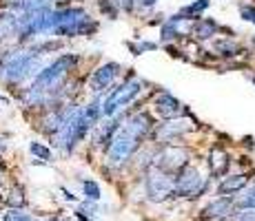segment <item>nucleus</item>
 I'll return each mask as SVG.
<instances>
[{"instance_id": "obj_25", "label": "nucleus", "mask_w": 255, "mask_h": 221, "mask_svg": "<svg viewBox=\"0 0 255 221\" xmlns=\"http://www.w3.org/2000/svg\"><path fill=\"white\" fill-rule=\"evenodd\" d=\"M118 9H125V11H131L135 7V0H114Z\"/></svg>"}, {"instance_id": "obj_19", "label": "nucleus", "mask_w": 255, "mask_h": 221, "mask_svg": "<svg viewBox=\"0 0 255 221\" xmlns=\"http://www.w3.org/2000/svg\"><path fill=\"white\" fill-rule=\"evenodd\" d=\"M82 195H85V199H89V201H100L102 190L93 179H85L82 181Z\"/></svg>"}, {"instance_id": "obj_26", "label": "nucleus", "mask_w": 255, "mask_h": 221, "mask_svg": "<svg viewBox=\"0 0 255 221\" xmlns=\"http://www.w3.org/2000/svg\"><path fill=\"white\" fill-rule=\"evenodd\" d=\"M155 2H158V0H135V4H138L140 9H151Z\"/></svg>"}, {"instance_id": "obj_28", "label": "nucleus", "mask_w": 255, "mask_h": 221, "mask_svg": "<svg viewBox=\"0 0 255 221\" xmlns=\"http://www.w3.org/2000/svg\"><path fill=\"white\" fill-rule=\"evenodd\" d=\"M76 219H78V221H93L91 217H87V215L82 213V210H76Z\"/></svg>"}, {"instance_id": "obj_22", "label": "nucleus", "mask_w": 255, "mask_h": 221, "mask_svg": "<svg viewBox=\"0 0 255 221\" xmlns=\"http://www.w3.org/2000/svg\"><path fill=\"white\" fill-rule=\"evenodd\" d=\"M240 16H242V20L255 24V4L242 2V4H240Z\"/></svg>"}, {"instance_id": "obj_23", "label": "nucleus", "mask_w": 255, "mask_h": 221, "mask_svg": "<svg viewBox=\"0 0 255 221\" xmlns=\"http://www.w3.org/2000/svg\"><path fill=\"white\" fill-rule=\"evenodd\" d=\"M155 47H158L155 42H140V44H131L129 42V49L133 51V56H142L144 51H153Z\"/></svg>"}, {"instance_id": "obj_14", "label": "nucleus", "mask_w": 255, "mask_h": 221, "mask_svg": "<svg viewBox=\"0 0 255 221\" xmlns=\"http://www.w3.org/2000/svg\"><path fill=\"white\" fill-rule=\"evenodd\" d=\"M213 51L222 58H235L240 51H242V47H240L235 40H231V38H222V40L213 42Z\"/></svg>"}, {"instance_id": "obj_13", "label": "nucleus", "mask_w": 255, "mask_h": 221, "mask_svg": "<svg viewBox=\"0 0 255 221\" xmlns=\"http://www.w3.org/2000/svg\"><path fill=\"white\" fill-rule=\"evenodd\" d=\"M218 31H220V24L213 18H198L191 24V36L195 40H211L213 36H218Z\"/></svg>"}, {"instance_id": "obj_20", "label": "nucleus", "mask_w": 255, "mask_h": 221, "mask_svg": "<svg viewBox=\"0 0 255 221\" xmlns=\"http://www.w3.org/2000/svg\"><path fill=\"white\" fill-rule=\"evenodd\" d=\"M0 221H36V217H33L31 213H27V210H22V208H9L7 213L2 215Z\"/></svg>"}, {"instance_id": "obj_17", "label": "nucleus", "mask_w": 255, "mask_h": 221, "mask_svg": "<svg viewBox=\"0 0 255 221\" xmlns=\"http://www.w3.org/2000/svg\"><path fill=\"white\" fill-rule=\"evenodd\" d=\"M4 201L9 204V208H22V206L27 204V197H24V188H22V186H13V188L9 190V195L4 197Z\"/></svg>"}, {"instance_id": "obj_5", "label": "nucleus", "mask_w": 255, "mask_h": 221, "mask_svg": "<svg viewBox=\"0 0 255 221\" xmlns=\"http://www.w3.org/2000/svg\"><path fill=\"white\" fill-rule=\"evenodd\" d=\"M142 86H144V82L140 80V77H127L125 82H120L114 91L109 93V97L105 100V104H102V113H105V117H114L120 109H125L129 102H133L135 97L142 93Z\"/></svg>"}, {"instance_id": "obj_4", "label": "nucleus", "mask_w": 255, "mask_h": 221, "mask_svg": "<svg viewBox=\"0 0 255 221\" xmlns=\"http://www.w3.org/2000/svg\"><path fill=\"white\" fill-rule=\"evenodd\" d=\"M186 166H191V150L178 144H166V146H160L153 153V166L151 168H158L166 175L175 177Z\"/></svg>"}, {"instance_id": "obj_12", "label": "nucleus", "mask_w": 255, "mask_h": 221, "mask_svg": "<svg viewBox=\"0 0 255 221\" xmlns=\"http://www.w3.org/2000/svg\"><path fill=\"white\" fill-rule=\"evenodd\" d=\"M207 164H209L211 177H218V179H222V177L229 175V168H231V157H229V153L222 148V146H213V148L209 150Z\"/></svg>"}, {"instance_id": "obj_3", "label": "nucleus", "mask_w": 255, "mask_h": 221, "mask_svg": "<svg viewBox=\"0 0 255 221\" xmlns=\"http://www.w3.org/2000/svg\"><path fill=\"white\" fill-rule=\"evenodd\" d=\"M78 65V56H71V53H65V56L56 58L49 67H45L42 71L36 73V80H33V86L42 88V91H56V86L62 84L65 75L71 71L73 67Z\"/></svg>"}, {"instance_id": "obj_21", "label": "nucleus", "mask_w": 255, "mask_h": 221, "mask_svg": "<svg viewBox=\"0 0 255 221\" xmlns=\"http://www.w3.org/2000/svg\"><path fill=\"white\" fill-rule=\"evenodd\" d=\"M98 7H100V11L105 13V16L109 18V20H114V18H118V11H120V9L116 7L114 0H100V2H98Z\"/></svg>"}, {"instance_id": "obj_15", "label": "nucleus", "mask_w": 255, "mask_h": 221, "mask_svg": "<svg viewBox=\"0 0 255 221\" xmlns=\"http://www.w3.org/2000/svg\"><path fill=\"white\" fill-rule=\"evenodd\" d=\"M235 199V206H238V210H255V181L253 184H249L247 188L242 190V193L238 195Z\"/></svg>"}, {"instance_id": "obj_31", "label": "nucleus", "mask_w": 255, "mask_h": 221, "mask_svg": "<svg viewBox=\"0 0 255 221\" xmlns=\"http://www.w3.org/2000/svg\"><path fill=\"white\" fill-rule=\"evenodd\" d=\"M253 82H255V75H253Z\"/></svg>"}, {"instance_id": "obj_18", "label": "nucleus", "mask_w": 255, "mask_h": 221, "mask_svg": "<svg viewBox=\"0 0 255 221\" xmlns=\"http://www.w3.org/2000/svg\"><path fill=\"white\" fill-rule=\"evenodd\" d=\"M29 153H31L33 157H38V159H40V164H42V161H45V164L53 161L51 148H47V146L40 144V142H31V144H29Z\"/></svg>"}, {"instance_id": "obj_27", "label": "nucleus", "mask_w": 255, "mask_h": 221, "mask_svg": "<svg viewBox=\"0 0 255 221\" xmlns=\"http://www.w3.org/2000/svg\"><path fill=\"white\" fill-rule=\"evenodd\" d=\"M60 193H62V197H65L67 201H71V204H73V201H76V195H73L71 190H67V188H60Z\"/></svg>"}, {"instance_id": "obj_11", "label": "nucleus", "mask_w": 255, "mask_h": 221, "mask_svg": "<svg viewBox=\"0 0 255 221\" xmlns=\"http://www.w3.org/2000/svg\"><path fill=\"white\" fill-rule=\"evenodd\" d=\"M118 71H120V65H118V62H107V65L98 67L96 71H93L91 80H89L91 91L100 93V91H105L107 86H111L116 80V75H118Z\"/></svg>"}, {"instance_id": "obj_7", "label": "nucleus", "mask_w": 255, "mask_h": 221, "mask_svg": "<svg viewBox=\"0 0 255 221\" xmlns=\"http://www.w3.org/2000/svg\"><path fill=\"white\" fill-rule=\"evenodd\" d=\"M235 213H238V206L233 197H213L202 206L198 221H231Z\"/></svg>"}, {"instance_id": "obj_9", "label": "nucleus", "mask_w": 255, "mask_h": 221, "mask_svg": "<svg viewBox=\"0 0 255 221\" xmlns=\"http://www.w3.org/2000/svg\"><path fill=\"white\" fill-rule=\"evenodd\" d=\"M153 111L158 113L160 117H164V120H178V117L189 115V111L184 109L182 102L166 91H160L158 95L153 97Z\"/></svg>"}, {"instance_id": "obj_2", "label": "nucleus", "mask_w": 255, "mask_h": 221, "mask_svg": "<svg viewBox=\"0 0 255 221\" xmlns=\"http://www.w3.org/2000/svg\"><path fill=\"white\" fill-rule=\"evenodd\" d=\"M140 144H142V137H138L135 133H131L129 129L122 126V129L116 133L111 146L107 148V161H109V166L111 168H122V166L135 155Z\"/></svg>"}, {"instance_id": "obj_8", "label": "nucleus", "mask_w": 255, "mask_h": 221, "mask_svg": "<svg viewBox=\"0 0 255 221\" xmlns=\"http://www.w3.org/2000/svg\"><path fill=\"white\" fill-rule=\"evenodd\" d=\"M191 129H193V124H191L189 115H184V117H178V120H166L164 124H160L151 135H153V140H158L162 146H166V144H173V142L182 140Z\"/></svg>"}, {"instance_id": "obj_1", "label": "nucleus", "mask_w": 255, "mask_h": 221, "mask_svg": "<svg viewBox=\"0 0 255 221\" xmlns=\"http://www.w3.org/2000/svg\"><path fill=\"white\" fill-rule=\"evenodd\" d=\"M211 186V177H202L195 166H186L173 177V199H198Z\"/></svg>"}, {"instance_id": "obj_6", "label": "nucleus", "mask_w": 255, "mask_h": 221, "mask_svg": "<svg viewBox=\"0 0 255 221\" xmlns=\"http://www.w3.org/2000/svg\"><path fill=\"white\" fill-rule=\"evenodd\" d=\"M144 195L151 204H164L173 199V175H166L158 168H149L144 177Z\"/></svg>"}, {"instance_id": "obj_24", "label": "nucleus", "mask_w": 255, "mask_h": 221, "mask_svg": "<svg viewBox=\"0 0 255 221\" xmlns=\"http://www.w3.org/2000/svg\"><path fill=\"white\" fill-rule=\"evenodd\" d=\"M231 221H255V210H238Z\"/></svg>"}, {"instance_id": "obj_30", "label": "nucleus", "mask_w": 255, "mask_h": 221, "mask_svg": "<svg viewBox=\"0 0 255 221\" xmlns=\"http://www.w3.org/2000/svg\"><path fill=\"white\" fill-rule=\"evenodd\" d=\"M51 221H60V219H51Z\"/></svg>"}, {"instance_id": "obj_10", "label": "nucleus", "mask_w": 255, "mask_h": 221, "mask_svg": "<svg viewBox=\"0 0 255 221\" xmlns=\"http://www.w3.org/2000/svg\"><path fill=\"white\" fill-rule=\"evenodd\" d=\"M247 186H249V175L235 173V175L222 177V179L218 181V186H215V193H218V197H238Z\"/></svg>"}, {"instance_id": "obj_29", "label": "nucleus", "mask_w": 255, "mask_h": 221, "mask_svg": "<svg viewBox=\"0 0 255 221\" xmlns=\"http://www.w3.org/2000/svg\"><path fill=\"white\" fill-rule=\"evenodd\" d=\"M0 181H2V173H0Z\"/></svg>"}, {"instance_id": "obj_16", "label": "nucleus", "mask_w": 255, "mask_h": 221, "mask_svg": "<svg viewBox=\"0 0 255 221\" xmlns=\"http://www.w3.org/2000/svg\"><path fill=\"white\" fill-rule=\"evenodd\" d=\"M211 4V0H195V2H191V4H186V7H182L180 9V13H182V16H186L189 18V20H198L200 18V13L204 11V9H207Z\"/></svg>"}]
</instances>
